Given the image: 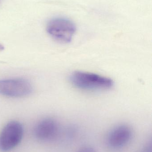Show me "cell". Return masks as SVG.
<instances>
[{
	"label": "cell",
	"instance_id": "1",
	"mask_svg": "<svg viewBox=\"0 0 152 152\" xmlns=\"http://www.w3.org/2000/svg\"><path fill=\"white\" fill-rule=\"evenodd\" d=\"M71 84L82 90L99 91L112 88L114 82L112 79L89 72L77 71L73 72L69 77Z\"/></svg>",
	"mask_w": 152,
	"mask_h": 152
},
{
	"label": "cell",
	"instance_id": "2",
	"mask_svg": "<svg viewBox=\"0 0 152 152\" xmlns=\"http://www.w3.org/2000/svg\"><path fill=\"white\" fill-rule=\"evenodd\" d=\"M76 31V25L67 18H54L48 21L46 26L48 34L54 40L62 43L70 42Z\"/></svg>",
	"mask_w": 152,
	"mask_h": 152
},
{
	"label": "cell",
	"instance_id": "3",
	"mask_svg": "<svg viewBox=\"0 0 152 152\" xmlns=\"http://www.w3.org/2000/svg\"><path fill=\"white\" fill-rule=\"evenodd\" d=\"M23 134L21 123L17 121L7 123L0 134V150L6 152L14 149L21 142Z\"/></svg>",
	"mask_w": 152,
	"mask_h": 152
},
{
	"label": "cell",
	"instance_id": "4",
	"mask_svg": "<svg viewBox=\"0 0 152 152\" xmlns=\"http://www.w3.org/2000/svg\"><path fill=\"white\" fill-rule=\"evenodd\" d=\"M31 83L24 78L7 79L0 80V94L8 97H25L32 93Z\"/></svg>",
	"mask_w": 152,
	"mask_h": 152
},
{
	"label": "cell",
	"instance_id": "5",
	"mask_svg": "<svg viewBox=\"0 0 152 152\" xmlns=\"http://www.w3.org/2000/svg\"><path fill=\"white\" fill-rule=\"evenodd\" d=\"M132 135L133 132L129 126L120 125L111 131L108 137V143L112 148L119 149L130 142Z\"/></svg>",
	"mask_w": 152,
	"mask_h": 152
},
{
	"label": "cell",
	"instance_id": "6",
	"mask_svg": "<svg viewBox=\"0 0 152 152\" xmlns=\"http://www.w3.org/2000/svg\"><path fill=\"white\" fill-rule=\"evenodd\" d=\"M59 131L57 121L51 118L43 119L38 122L35 129V135L41 141H48L56 137Z\"/></svg>",
	"mask_w": 152,
	"mask_h": 152
},
{
	"label": "cell",
	"instance_id": "7",
	"mask_svg": "<svg viewBox=\"0 0 152 152\" xmlns=\"http://www.w3.org/2000/svg\"><path fill=\"white\" fill-rule=\"evenodd\" d=\"M76 152H97L94 147L91 146H86L82 147Z\"/></svg>",
	"mask_w": 152,
	"mask_h": 152
},
{
	"label": "cell",
	"instance_id": "8",
	"mask_svg": "<svg viewBox=\"0 0 152 152\" xmlns=\"http://www.w3.org/2000/svg\"><path fill=\"white\" fill-rule=\"evenodd\" d=\"M137 152H152L151 141L148 142L142 149Z\"/></svg>",
	"mask_w": 152,
	"mask_h": 152
},
{
	"label": "cell",
	"instance_id": "9",
	"mask_svg": "<svg viewBox=\"0 0 152 152\" xmlns=\"http://www.w3.org/2000/svg\"><path fill=\"white\" fill-rule=\"evenodd\" d=\"M4 46L3 45L1 44L0 43V52L4 50Z\"/></svg>",
	"mask_w": 152,
	"mask_h": 152
}]
</instances>
